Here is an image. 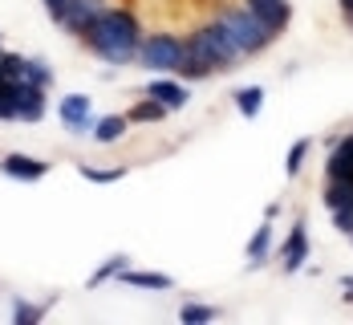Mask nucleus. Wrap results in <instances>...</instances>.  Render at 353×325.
<instances>
[{
    "instance_id": "obj_1",
    "label": "nucleus",
    "mask_w": 353,
    "mask_h": 325,
    "mask_svg": "<svg viewBox=\"0 0 353 325\" xmlns=\"http://www.w3.org/2000/svg\"><path fill=\"white\" fill-rule=\"evenodd\" d=\"M102 61L110 66H130V61H139V45H142V29H139V17L134 12H126V8H106L94 25H90V33L81 37Z\"/></svg>"
},
{
    "instance_id": "obj_2",
    "label": "nucleus",
    "mask_w": 353,
    "mask_h": 325,
    "mask_svg": "<svg viewBox=\"0 0 353 325\" xmlns=\"http://www.w3.org/2000/svg\"><path fill=\"white\" fill-rule=\"evenodd\" d=\"M187 57H199V61H208L212 70H236V66L244 61L240 45L232 41V33H228L219 21H208V25H199L195 33L187 37Z\"/></svg>"
},
{
    "instance_id": "obj_3",
    "label": "nucleus",
    "mask_w": 353,
    "mask_h": 325,
    "mask_svg": "<svg viewBox=\"0 0 353 325\" xmlns=\"http://www.w3.org/2000/svg\"><path fill=\"white\" fill-rule=\"evenodd\" d=\"M215 21L232 33V41L240 45V53H244V57L264 53V49L276 41V33H272V29H264V25H260V17H256L248 4H223V8H215Z\"/></svg>"
},
{
    "instance_id": "obj_4",
    "label": "nucleus",
    "mask_w": 353,
    "mask_h": 325,
    "mask_svg": "<svg viewBox=\"0 0 353 325\" xmlns=\"http://www.w3.org/2000/svg\"><path fill=\"white\" fill-rule=\"evenodd\" d=\"M187 57V41L175 33H146L139 45V66L150 73H175Z\"/></svg>"
},
{
    "instance_id": "obj_5",
    "label": "nucleus",
    "mask_w": 353,
    "mask_h": 325,
    "mask_svg": "<svg viewBox=\"0 0 353 325\" xmlns=\"http://www.w3.org/2000/svg\"><path fill=\"white\" fill-rule=\"evenodd\" d=\"M106 8H110L106 0H61V4H53V8H49V17H53L65 33L85 37V33H90V25H94Z\"/></svg>"
},
{
    "instance_id": "obj_6",
    "label": "nucleus",
    "mask_w": 353,
    "mask_h": 325,
    "mask_svg": "<svg viewBox=\"0 0 353 325\" xmlns=\"http://www.w3.org/2000/svg\"><path fill=\"white\" fill-rule=\"evenodd\" d=\"M90 110H94V102H90L85 94H65V98L57 102V114H61V122L70 126L73 135H94V118H90Z\"/></svg>"
},
{
    "instance_id": "obj_7",
    "label": "nucleus",
    "mask_w": 353,
    "mask_h": 325,
    "mask_svg": "<svg viewBox=\"0 0 353 325\" xmlns=\"http://www.w3.org/2000/svg\"><path fill=\"white\" fill-rule=\"evenodd\" d=\"M244 4L260 17V25L272 29V33L288 29V21H292V0H244Z\"/></svg>"
},
{
    "instance_id": "obj_8",
    "label": "nucleus",
    "mask_w": 353,
    "mask_h": 325,
    "mask_svg": "<svg viewBox=\"0 0 353 325\" xmlns=\"http://www.w3.org/2000/svg\"><path fill=\"white\" fill-rule=\"evenodd\" d=\"M305 260H309V232H305V224H292L288 240L281 248V264H284V273H301Z\"/></svg>"
},
{
    "instance_id": "obj_9",
    "label": "nucleus",
    "mask_w": 353,
    "mask_h": 325,
    "mask_svg": "<svg viewBox=\"0 0 353 325\" xmlns=\"http://www.w3.org/2000/svg\"><path fill=\"white\" fill-rule=\"evenodd\" d=\"M0 171H4L8 179L37 183V179H45L49 163H45V159H33V155H8V159H0Z\"/></svg>"
},
{
    "instance_id": "obj_10",
    "label": "nucleus",
    "mask_w": 353,
    "mask_h": 325,
    "mask_svg": "<svg viewBox=\"0 0 353 325\" xmlns=\"http://www.w3.org/2000/svg\"><path fill=\"white\" fill-rule=\"evenodd\" d=\"M12 90H17V118L21 122H41L45 118V90L33 86V81H21Z\"/></svg>"
},
{
    "instance_id": "obj_11",
    "label": "nucleus",
    "mask_w": 353,
    "mask_h": 325,
    "mask_svg": "<svg viewBox=\"0 0 353 325\" xmlns=\"http://www.w3.org/2000/svg\"><path fill=\"white\" fill-rule=\"evenodd\" d=\"M325 175H329V179H353V130L345 139L333 143L329 163H325Z\"/></svg>"
},
{
    "instance_id": "obj_12",
    "label": "nucleus",
    "mask_w": 353,
    "mask_h": 325,
    "mask_svg": "<svg viewBox=\"0 0 353 325\" xmlns=\"http://www.w3.org/2000/svg\"><path fill=\"white\" fill-rule=\"evenodd\" d=\"M146 94H150V98H159L167 110H183V106H187V98H191L183 81H171V77H163V73L146 86Z\"/></svg>"
},
{
    "instance_id": "obj_13",
    "label": "nucleus",
    "mask_w": 353,
    "mask_h": 325,
    "mask_svg": "<svg viewBox=\"0 0 353 325\" xmlns=\"http://www.w3.org/2000/svg\"><path fill=\"white\" fill-rule=\"evenodd\" d=\"M272 256V224H260L256 236L248 240V268H260Z\"/></svg>"
},
{
    "instance_id": "obj_14",
    "label": "nucleus",
    "mask_w": 353,
    "mask_h": 325,
    "mask_svg": "<svg viewBox=\"0 0 353 325\" xmlns=\"http://www.w3.org/2000/svg\"><path fill=\"white\" fill-rule=\"evenodd\" d=\"M126 126H130L126 114H106V118H98V122H94V143H118V139L126 135Z\"/></svg>"
},
{
    "instance_id": "obj_15",
    "label": "nucleus",
    "mask_w": 353,
    "mask_h": 325,
    "mask_svg": "<svg viewBox=\"0 0 353 325\" xmlns=\"http://www.w3.org/2000/svg\"><path fill=\"white\" fill-rule=\"evenodd\" d=\"M122 285H130V289H175V281L167 273H139V268H126Z\"/></svg>"
},
{
    "instance_id": "obj_16",
    "label": "nucleus",
    "mask_w": 353,
    "mask_h": 325,
    "mask_svg": "<svg viewBox=\"0 0 353 325\" xmlns=\"http://www.w3.org/2000/svg\"><path fill=\"white\" fill-rule=\"evenodd\" d=\"M126 268H130V256H122V253H118V256H110V260H102V264H98V268L90 273V289H102L106 281L122 277Z\"/></svg>"
},
{
    "instance_id": "obj_17",
    "label": "nucleus",
    "mask_w": 353,
    "mask_h": 325,
    "mask_svg": "<svg viewBox=\"0 0 353 325\" xmlns=\"http://www.w3.org/2000/svg\"><path fill=\"white\" fill-rule=\"evenodd\" d=\"M321 204H325L329 212L341 208V204H353V179H329L325 191H321Z\"/></svg>"
},
{
    "instance_id": "obj_18",
    "label": "nucleus",
    "mask_w": 353,
    "mask_h": 325,
    "mask_svg": "<svg viewBox=\"0 0 353 325\" xmlns=\"http://www.w3.org/2000/svg\"><path fill=\"white\" fill-rule=\"evenodd\" d=\"M167 114H171V110L163 106L159 98H150V94H146L142 102H134V106H130V114H126V118H130V122H163Z\"/></svg>"
},
{
    "instance_id": "obj_19",
    "label": "nucleus",
    "mask_w": 353,
    "mask_h": 325,
    "mask_svg": "<svg viewBox=\"0 0 353 325\" xmlns=\"http://www.w3.org/2000/svg\"><path fill=\"white\" fill-rule=\"evenodd\" d=\"M236 110H240L244 118H256V114L264 110V90H260V86H244V90H236Z\"/></svg>"
},
{
    "instance_id": "obj_20",
    "label": "nucleus",
    "mask_w": 353,
    "mask_h": 325,
    "mask_svg": "<svg viewBox=\"0 0 353 325\" xmlns=\"http://www.w3.org/2000/svg\"><path fill=\"white\" fill-rule=\"evenodd\" d=\"M219 317V309L215 305H199V301H187L183 309H179V322L183 325H208Z\"/></svg>"
},
{
    "instance_id": "obj_21",
    "label": "nucleus",
    "mask_w": 353,
    "mask_h": 325,
    "mask_svg": "<svg viewBox=\"0 0 353 325\" xmlns=\"http://www.w3.org/2000/svg\"><path fill=\"white\" fill-rule=\"evenodd\" d=\"M25 81H33L41 90H49L53 86V70L41 61V57H25Z\"/></svg>"
},
{
    "instance_id": "obj_22",
    "label": "nucleus",
    "mask_w": 353,
    "mask_h": 325,
    "mask_svg": "<svg viewBox=\"0 0 353 325\" xmlns=\"http://www.w3.org/2000/svg\"><path fill=\"white\" fill-rule=\"evenodd\" d=\"M309 150H313V143H309V139H296V143L288 146V155H284V171H288V175H296V171L305 167Z\"/></svg>"
},
{
    "instance_id": "obj_23",
    "label": "nucleus",
    "mask_w": 353,
    "mask_h": 325,
    "mask_svg": "<svg viewBox=\"0 0 353 325\" xmlns=\"http://www.w3.org/2000/svg\"><path fill=\"white\" fill-rule=\"evenodd\" d=\"M179 77H191V81H203V77H212V66L208 61H199V57H183V66H179Z\"/></svg>"
},
{
    "instance_id": "obj_24",
    "label": "nucleus",
    "mask_w": 353,
    "mask_h": 325,
    "mask_svg": "<svg viewBox=\"0 0 353 325\" xmlns=\"http://www.w3.org/2000/svg\"><path fill=\"white\" fill-rule=\"evenodd\" d=\"M41 317H45V305H29V301H17L12 305V322L17 325H33Z\"/></svg>"
},
{
    "instance_id": "obj_25",
    "label": "nucleus",
    "mask_w": 353,
    "mask_h": 325,
    "mask_svg": "<svg viewBox=\"0 0 353 325\" xmlns=\"http://www.w3.org/2000/svg\"><path fill=\"white\" fill-rule=\"evenodd\" d=\"M81 179H90V183H118V179H126V167H114V171H106V167H81Z\"/></svg>"
},
{
    "instance_id": "obj_26",
    "label": "nucleus",
    "mask_w": 353,
    "mask_h": 325,
    "mask_svg": "<svg viewBox=\"0 0 353 325\" xmlns=\"http://www.w3.org/2000/svg\"><path fill=\"white\" fill-rule=\"evenodd\" d=\"M8 118H17V90L0 81V122H8Z\"/></svg>"
},
{
    "instance_id": "obj_27",
    "label": "nucleus",
    "mask_w": 353,
    "mask_h": 325,
    "mask_svg": "<svg viewBox=\"0 0 353 325\" xmlns=\"http://www.w3.org/2000/svg\"><path fill=\"white\" fill-rule=\"evenodd\" d=\"M333 224H337V232H341V236H353V204L333 208Z\"/></svg>"
},
{
    "instance_id": "obj_28",
    "label": "nucleus",
    "mask_w": 353,
    "mask_h": 325,
    "mask_svg": "<svg viewBox=\"0 0 353 325\" xmlns=\"http://www.w3.org/2000/svg\"><path fill=\"white\" fill-rule=\"evenodd\" d=\"M341 289H345V301H353V277H341Z\"/></svg>"
},
{
    "instance_id": "obj_29",
    "label": "nucleus",
    "mask_w": 353,
    "mask_h": 325,
    "mask_svg": "<svg viewBox=\"0 0 353 325\" xmlns=\"http://www.w3.org/2000/svg\"><path fill=\"white\" fill-rule=\"evenodd\" d=\"M337 4H341V12H350L353 8V0H337Z\"/></svg>"
},
{
    "instance_id": "obj_30",
    "label": "nucleus",
    "mask_w": 353,
    "mask_h": 325,
    "mask_svg": "<svg viewBox=\"0 0 353 325\" xmlns=\"http://www.w3.org/2000/svg\"><path fill=\"white\" fill-rule=\"evenodd\" d=\"M345 25H350V29H353V8H350V12H345Z\"/></svg>"
},
{
    "instance_id": "obj_31",
    "label": "nucleus",
    "mask_w": 353,
    "mask_h": 325,
    "mask_svg": "<svg viewBox=\"0 0 353 325\" xmlns=\"http://www.w3.org/2000/svg\"><path fill=\"white\" fill-rule=\"evenodd\" d=\"M53 4H61V0H45V8H53Z\"/></svg>"
},
{
    "instance_id": "obj_32",
    "label": "nucleus",
    "mask_w": 353,
    "mask_h": 325,
    "mask_svg": "<svg viewBox=\"0 0 353 325\" xmlns=\"http://www.w3.org/2000/svg\"><path fill=\"white\" fill-rule=\"evenodd\" d=\"M0 53H4V49H0Z\"/></svg>"
},
{
    "instance_id": "obj_33",
    "label": "nucleus",
    "mask_w": 353,
    "mask_h": 325,
    "mask_svg": "<svg viewBox=\"0 0 353 325\" xmlns=\"http://www.w3.org/2000/svg\"><path fill=\"white\" fill-rule=\"evenodd\" d=\"M350 240H353V236H350Z\"/></svg>"
}]
</instances>
